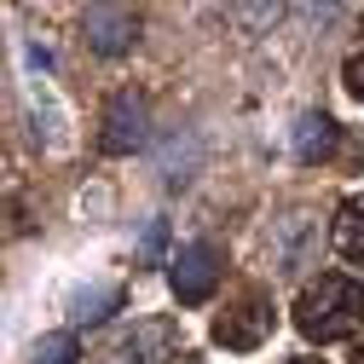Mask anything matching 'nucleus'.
Listing matches in <instances>:
<instances>
[{
    "mask_svg": "<svg viewBox=\"0 0 364 364\" xmlns=\"http://www.w3.org/2000/svg\"><path fill=\"white\" fill-rule=\"evenodd\" d=\"M295 330L306 341H347V336H358L364 330V284L341 278V272H324L318 284L301 289Z\"/></svg>",
    "mask_w": 364,
    "mask_h": 364,
    "instance_id": "nucleus-1",
    "label": "nucleus"
},
{
    "mask_svg": "<svg viewBox=\"0 0 364 364\" xmlns=\"http://www.w3.org/2000/svg\"><path fill=\"white\" fill-rule=\"evenodd\" d=\"M272 324H278L272 301H266L260 289H243L232 306L214 318V341H220V347H232V353H249V347H260V341L272 336Z\"/></svg>",
    "mask_w": 364,
    "mask_h": 364,
    "instance_id": "nucleus-2",
    "label": "nucleus"
},
{
    "mask_svg": "<svg viewBox=\"0 0 364 364\" xmlns=\"http://www.w3.org/2000/svg\"><path fill=\"white\" fill-rule=\"evenodd\" d=\"M220 278H225V255L214 243H186V249L173 255V295L186 301V306L208 301L220 289Z\"/></svg>",
    "mask_w": 364,
    "mask_h": 364,
    "instance_id": "nucleus-3",
    "label": "nucleus"
},
{
    "mask_svg": "<svg viewBox=\"0 0 364 364\" xmlns=\"http://www.w3.org/2000/svg\"><path fill=\"white\" fill-rule=\"evenodd\" d=\"M336 249H341L353 266H364V197H353V203L341 208V220H336Z\"/></svg>",
    "mask_w": 364,
    "mask_h": 364,
    "instance_id": "nucleus-4",
    "label": "nucleus"
},
{
    "mask_svg": "<svg viewBox=\"0 0 364 364\" xmlns=\"http://www.w3.org/2000/svg\"><path fill=\"white\" fill-rule=\"evenodd\" d=\"M41 364H75V341L70 336H53L47 347H41Z\"/></svg>",
    "mask_w": 364,
    "mask_h": 364,
    "instance_id": "nucleus-5",
    "label": "nucleus"
},
{
    "mask_svg": "<svg viewBox=\"0 0 364 364\" xmlns=\"http://www.w3.org/2000/svg\"><path fill=\"white\" fill-rule=\"evenodd\" d=\"M347 87H353V99H364V58L347 64Z\"/></svg>",
    "mask_w": 364,
    "mask_h": 364,
    "instance_id": "nucleus-6",
    "label": "nucleus"
},
{
    "mask_svg": "<svg viewBox=\"0 0 364 364\" xmlns=\"http://www.w3.org/2000/svg\"><path fill=\"white\" fill-rule=\"evenodd\" d=\"M353 364H364V341H358V347H353Z\"/></svg>",
    "mask_w": 364,
    "mask_h": 364,
    "instance_id": "nucleus-7",
    "label": "nucleus"
},
{
    "mask_svg": "<svg viewBox=\"0 0 364 364\" xmlns=\"http://www.w3.org/2000/svg\"><path fill=\"white\" fill-rule=\"evenodd\" d=\"M179 364H203V358H191V353H179Z\"/></svg>",
    "mask_w": 364,
    "mask_h": 364,
    "instance_id": "nucleus-8",
    "label": "nucleus"
},
{
    "mask_svg": "<svg viewBox=\"0 0 364 364\" xmlns=\"http://www.w3.org/2000/svg\"><path fill=\"white\" fill-rule=\"evenodd\" d=\"M295 364H318V358H295Z\"/></svg>",
    "mask_w": 364,
    "mask_h": 364,
    "instance_id": "nucleus-9",
    "label": "nucleus"
}]
</instances>
